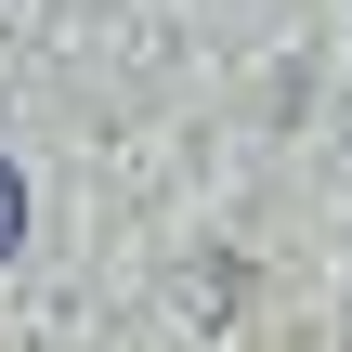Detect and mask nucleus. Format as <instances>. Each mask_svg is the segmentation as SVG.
<instances>
[{
	"label": "nucleus",
	"mask_w": 352,
	"mask_h": 352,
	"mask_svg": "<svg viewBox=\"0 0 352 352\" xmlns=\"http://www.w3.org/2000/svg\"><path fill=\"white\" fill-rule=\"evenodd\" d=\"M26 248V183H13V157H0V261Z\"/></svg>",
	"instance_id": "obj_1"
}]
</instances>
